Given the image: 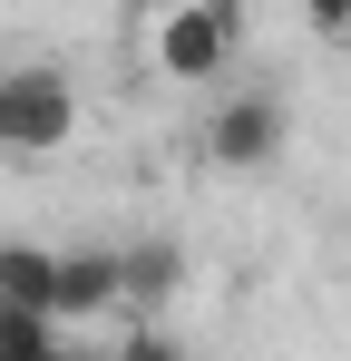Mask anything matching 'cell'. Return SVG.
Listing matches in <instances>:
<instances>
[{"label": "cell", "mask_w": 351, "mask_h": 361, "mask_svg": "<svg viewBox=\"0 0 351 361\" xmlns=\"http://www.w3.org/2000/svg\"><path fill=\"white\" fill-rule=\"evenodd\" d=\"M108 361H185V342H176L166 322H127V332L108 342Z\"/></svg>", "instance_id": "obj_7"}, {"label": "cell", "mask_w": 351, "mask_h": 361, "mask_svg": "<svg viewBox=\"0 0 351 361\" xmlns=\"http://www.w3.org/2000/svg\"><path fill=\"white\" fill-rule=\"evenodd\" d=\"M185 283V254L176 244H127V312H156Z\"/></svg>", "instance_id": "obj_6"}, {"label": "cell", "mask_w": 351, "mask_h": 361, "mask_svg": "<svg viewBox=\"0 0 351 361\" xmlns=\"http://www.w3.org/2000/svg\"><path fill=\"white\" fill-rule=\"evenodd\" d=\"M78 137V88H68V68L49 59H20V68H0V157H58Z\"/></svg>", "instance_id": "obj_1"}, {"label": "cell", "mask_w": 351, "mask_h": 361, "mask_svg": "<svg viewBox=\"0 0 351 361\" xmlns=\"http://www.w3.org/2000/svg\"><path fill=\"white\" fill-rule=\"evenodd\" d=\"M283 147H292L283 88H234L225 108L205 118V157H215L225 176H264V166H283Z\"/></svg>", "instance_id": "obj_3"}, {"label": "cell", "mask_w": 351, "mask_h": 361, "mask_svg": "<svg viewBox=\"0 0 351 361\" xmlns=\"http://www.w3.org/2000/svg\"><path fill=\"white\" fill-rule=\"evenodd\" d=\"M147 49H156L166 78H225L234 49H244V10L234 0H176V10L147 20Z\"/></svg>", "instance_id": "obj_2"}, {"label": "cell", "mask_w": 351, "mask_h": 361, "mask_svg": "<svg viewBox=\"0 0 351 361\" xmlns=\"http://www.w3.org/2000/svg\"><path fill=\"white\" fill-rule=\"evenodd\" d=\"M0 312H49L58 322V254L49 244H0Z\"/></svg>", "instance_id": "obj_5"}, {"label": "cell", "mask_w": 351, "mask_h": 361, "mask_svg": "<svg viewBox=\"0 0 351 361\" xmlns=\"http://www.w3.org/2000/svg\"><path fill=\"white\" fill-rule=\"evenodd\" d=\"M312 30H322V39H351V0H322V10H312Z\"/></svg>", "instance_id": "obj_8"}, {"label": "cell", "mask_w": 351, "mask_h": 361, "mask_svg": "<svg viewBox=\"0 0 351 361\" xmlns=\"http://www.w3.org/2000/svg\"><path fill=\"white\" fill-rule=\"evenodd\" d=\"M127 312V244H68L58 254V322Z\"/></svg>", "instance_id": "obj_4"}]
</instances>
